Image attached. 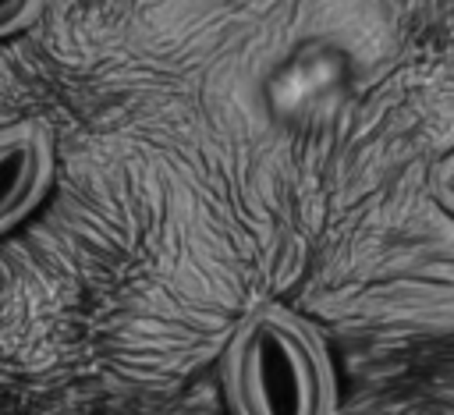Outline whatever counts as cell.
<instances>
[{"mask_svg":"<svg viewBox=\"0 0 454 415\" xmlns=\"http://www.w3.org/2000/svg\"><path fill=\"white\" fill-rule=\"evenodd\" d=\"M46 0H0V39H11L25 32L39 14Z\"/></svg>","mask_w":454,"mask_h":415,"instance_id":"cell-3","label":"cell"},{"mask_svg":"<svg viewBox=\"0 0 454 415\" xmlns=\"http://www.w3.org/2000/svg\"><path fill=\"white\" fill-rule=\"evenodd\" d=\"M433 195L436 202L454 216V156H447L433 174Z\"/></svg>","mask_w":454,"mask_h":415,"instance_id":"cell-4","label":"cell"},{"mask_svg":"<svg viewBox=\"0 0 454 415\" xmlns=\"http://www.w3.org/2000/svg\"><path fill=\"white\" fill-rule=\"evenodd\" d=\"M234 415H333L337 380L319 333L284 305L252 309L223 348Z\"/></svg>","mask_w":454,"mask_h":415,"instance_id":"cell-1","label":"cell"},{"mask_svg":"<svg viewBox=\"0 0 454 415\" xmlns=\"http://www.w3.org/2000/svg\"><path fill=\"white\" fill-rule=\"evenodd\" d=\"M53 138L35 121L0 128V238L25 223L53 188Z\"/></svg>","mask_w":454,"mask_h":415,"instance_id":"cell-2","label":"cell"}]
</instances>
